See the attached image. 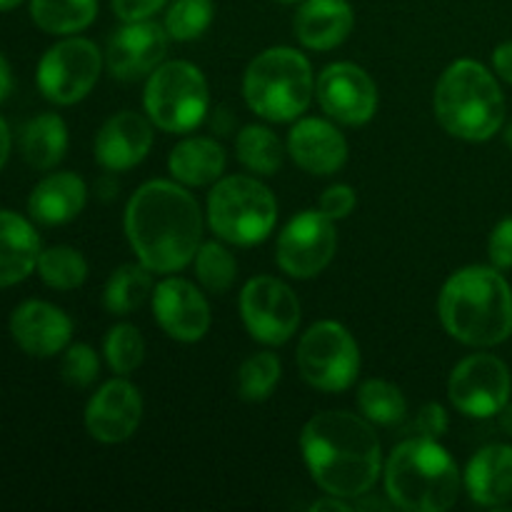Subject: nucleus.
I'll return each mask as SVG.
<instances>
[{
  "mask_svg": "<svg viewBox=\"0 0 512 512\" xmlns=\"http://www.w3.org/2000/svg\"><path fill=\"white\" fill-rule=\"evenodd\" d=\"M125 235L140 263L153 273L183 270L203 240L200 205L183 185L150 180L125 208Z\"/></svg>",
  "mask_w": 512,
  "mask_h": 512,
  "instance_id": "obj_1",
  "label": "nucleus"
},
{
  "mask_svg": "<svg viewBox=\"0 0 512 512\" xmlns=\"http://www.w3.org/2000/svg\"><path fill=\"white\" fill-rule=\"evenodd\" d=\"M300 450L318 488L343 500L370 493L383 468L380 440L370 420L345 410L313 415L300 435Z\"/></svg>",
  "mask_w": 512,
  "mask_h": 512,
  "instance_id": "obj_2",
  "label": "nucleus"
},
{
  "mask_svg": "<svg viewBox=\"0 0 512 512\" xmlns=\"http://www.w3.org/2000/svg\"><path fill=\"white\" fill-rule=\"evenodd\" d=\"M438 313L450 338L493 348L512 335V290L495 265H470L443 285Z\"/></svg>",
  "mask_w": 512,
  "mask_h": 512,
  "instance_id": "obj_3",
  "label": "nucleus"
},
{
  "mask_svg": "<svg viewBox=\"0 0 512 512\" xmlns=\"http://www.w3.org/2000/svg\"><path fill=\"white\" fill-rule=\"evenodd\" d=\"M385 490L405 512H445L460 493V470L438 440L410 438L395 445L385 465Z\"/></svg>",
  "mask_w": 512,
  "mask_h": 512,
  "instance_id": "obj_4",
  "label": "nucleus"
},
{
  "mask_svg": "<svg viewBox=\"0 0 512 512\" xmlns=\"http://www.w3.org/2000/svg\"><path fill=\"white\" fill-rule=\"evenodd\" d=\"M433 108L445 133L468 143L490 140L505 123L503 90L478 60H455L440 75Z\"/></svg>",
  "mask_w": 512,
  "mask_h": 512,
  "instance_id": "obj_5",
  "label": "nucleus"
},
{
  "mask_svg": "<svg viewBox=\"0 0 512 512\" xmlns=\"http://www.w3.org/2000/svg\"><path fill=\"white\" fill-rule=\"evenodd\" d=\"M315 93L310 60L295 48H268L248 65L243 78L245 103L270 123H290L308 110Z\"/></svg>",
  "mask_w": 512,
  "mask_h": 512,
  "instance_id": "obj_6",
  "label": "nucleus"
},
{
  "mask_svg": "<svg viewBox=\"0 0 512 512\" xmlns=\"http://www.w3.org/2000/svg\"><path fill=\"white\" fill-rule=\"evenodd\" d=\"M278 203L260 180L230 175L218 180L208 195V223L220 240L258 245L273 233Z\"/></svg>",
  "mask_w": 512,
  "mask_h": 512,
  "instance_id": "obj_7",
  "label": "nucleus"
},
{
  "mask_svg": "<svg viewBox=\"0 0 512 512\" xmlns=\"http://www.w3.org/2000/svg\"><path fill=\"white\" fill-rule=\"evenodd\" d=\"M145 113L165 133H190L205 120L210 90L203 70L188 60H170L150 73L145 85Z\"/></svg>",
  "mask_w": 512,
  "mask_h": 512,
  "instance_id": "obj_8",
  "label": "nucleus"
},
{
  "mask_svg": "<svg viewBox=\"0 0 512 512\" xmlns=\"http://www.w3.org/2000/svg\"><path fill=\"white\" fill-rule=\"evenodd\" d=\"M298 368L313 388L343 393L360 373V348L345 325L320 320L300 338Z\"/></svg>",
  "mask_w": 512,
  "mask_h": 512,
  "instance_id": "obj_9",
  "label": "nucleus"
},
{
  "mask_svg": "<svg viewBox=\"0 0 512 512\" xmlns=\"http://www.w3.org/2000/svg\"><path fill=\"white\" fill-rule=\"evenodd\" d=\"M103 68L100 50L93 40L65 38L40 58L35 83L55 105H73L95 88Z\"/></svg>",
  "mask_w": 512,
  "mask_h": 512,
  "instance_id": "obj_10",
  "label": "nucleus"
},
{
  "mask_svg": "<svg viewBox=\"0 0 512 512\" xmlns=\"http://www.w3.org/2000/svg\"><path fill=\"white\" fill-rule=\"evenodd\" d=\"M240 315L258 343L283 345L300 325V300L283 280L258 275L240 293Z\"/></svg>",
  "mask_w": 512,
  "mask_h": 512,
  "instance_id": "obj_11",
  "label": "nucleus"
},
{
  "mask_svg": "<svg viewBox=\"0 0 512 512\" xmlns=\"http://www.w3.org/2000/svg\"><path fill=\"white\" fill-rule=\"evenodd\" d=\"M338 250V233L328 215L303 210L280 233L275 260L290 278L308 280L323 273Z\"/></svg>",
  "mask_w": 512,
  "mask_h": 512,
  "instance_id": "obj_12",
  "label": "nucleus"
},
{
  "mask_svg": "<svg viewBox=\"0 0 512 512\" xmlns=\"http://www.w3.org/2000/svg\"><path fill=\"white\" fill-rule=\"evenodd\" d=\"M510 390L508 365L488 353H475L460 360L448 383L450 403L468 418L498 415L508 405Z\"/></svg>",
  "mask_w": 512,
  "mask_h": 512,
  "instance_id": "obj_13",
  "label": "nucleus"
},
{
  "mask_svg": "<svg viewBox=\"0 0 512 512\" xmlns=\"http://www.w3.org/2000/svg\"><path fill=\"white\" fill-rule=\"evenodd\" d=\"M318 103L343 125H365L378 110V88L360 65L333 63L320 73Z\"/></svg>",
  "mask_w": 512,
  "mask_h": 512,
  "instance_id": "obj_14",
  "label": "nucleus"
},
{
  "mask_svg": "<svg viewBox=\"0 0 512 512\" xmlns=\"http://www.w3.org/2000/svg\"><path fill=\"white\" fill-rule=\"evenodd\" d=\"M168 30L153 20H135L115 30L108 40V70L113 78L133 83L153 73L168 55Z\"/></svg>",
  "mask_w": 512,
  "mask_h": 512,
  "instance_id": "obj_15",
  "label": "nucleus"
},
{
  "mask_svg": "<svg viewBox=\"0 0 512 512\" xmlns=\"http://www.w3.org/2000/svg\"><path fill=\"white\" fill-rule=\"evenodd\" d=\"M155 323L173 340L198 343L210 328V305L190 280L168 278L153 288Z\"/></svg>",
  "mask_w": 512,
  "mask_h": 512,
  "instance_id": "obj_16",
  "label": "nucleus"
},
{
  "mask_svg": "<svg viewBox=\"0 0 512 512\" xmlns=\"http://www.w3.org/2000/svg\"><path fill=\"white\" fill-rule=\"evenodd\" d=\"M143 420V398L123 378L108 380L85 408V428L98 443L115 445L128 440Z\"/></svg>",
  "mask_w": 512,
  "mask_h": 512,
  "instance_id": "obj_17",
  "label": "nucleus"
},
{
  "mask_svg": "<svg viewBox=\"0 0 512 512\" xmlns=\"http://www.w3.org/2000/svg\"><path fill=\"white\" fill-rule=\"evenodd\" d=\"M10 335L30 358H53L70 345L73 323L53 303L25 300L10 315Z\"/></svg>",
  "mask_w": 512,
  "mask_h": 512,
  "instance_id": "obj_18",
  "label": "nucleus"
},
{
  "mask_svg": "<svg viewBox=\"0 0 512 512\" xmlns=\"http://www.w3.org/2000/svg\"><path fill=\"white\" fill-rule=\"evenodd\" d=\"M150 148H153V125L133 110L115 113L95 135V160L113 173H123L143 163Z\"/></svg>",
  "mask_w": 512,
  "mask_h": 512,
  "instance_id": "obj_19",
  "label": "nucleus"
},
{
  "mask_svg": "<svg viewBox=\"0 0 512 512\" xmlns=\"http://www.w3.org/2000/svg\"><path fill=\"white\" fill-rule=\"evenodd\" d=\"M288 153L310 175H333L348 160V140L328 120L303 118L288 135Z\"/></svg>",
  "mask_w": 512,
  "mask_h": 512,
  "instance_id": "obj_20",
  "label": "nucleus"
},
{
  "mask_svg": "<svg viewBox=\"0 0 512 512\" xmlns=\"http://www.w3.org/2000/svg\"><path fill=\"white\" fill-rule=\"evenodd\" d=\"M295 38L310 50H333L353 33L355 13L348 0H303L295 13Z\"/></svg>",
  "mask_w": 512,
  "mask_h": 512,
  "instance_id": "obj_21",
  "label": "nucleus"
},
{
  "mask_svg": "<svg viewBox=\"0 0 512 512\" xmlns=\"http://www.w3.org/2000/svg\"><path fill=\"white\" fill-rule=\"evenodd\" d=\"M470 498L483 508H503L512 500V448L488 445L470 460L465 470Z\"/></svg>",
  "mask_w": 512,
  "mask_h": 512,
  "instance_id": "obj_22",
  "label": "nucleus"
},
{
  "mask_svg": "<svg viewBox=\"0 0 512 512\" xmlns=\"http://www.w3.org/2000/svg\"><path fill=\"white\" fill-rule=\"evenodd\" d=\"M88 188L75 173H53L40 180L28 198V213L40 225H65L80 215Z\"/></svg>",
  "mask_w": 512,
  "mask_h": 512,
  "instance_id": "obj_23",
  "label": "nucleus"
},
{
  "mask_svg": "<svg viewBox=\"0 0 512 512\" xmlns=\"http://www.w3.org/2000/svg\"><path fill=\"white\" fill-rule=\"evenodd\" d=\"M40 238L13 210H0V288L18 285L38 268Z\"/></svg>",
  "mask_w": 512,
  "mask_h": 512,
  "instance_id": "obj_24",
  "label": "nucleus"
},
{
  "mask_svg": "<svg viewBox=\"0 0 512 512\" xmlns=\"http://www.w3.org/2000/svg\"><path fill=\"white\" fill-rule=\"evenodd\" d=\"M168 168L180 185L203 188L223 175L225 150L210 138H185L170 150Z\"/></svg>",
  "mask_w": 512,
  "mask_h": 512,
  "instance_id": "obj_25",
  "label": "nucleus"
},
{
  "mask_svg": "<svg viewBox=\"0 0 512 512\" xmlns=\"http://www.w3.org/2000/svg\"><path fill=\"white\" fill-rule=\"evenodd\" d=\"M65 150H68V128L60 115L40 113L23 125L20 153L30 168H55L65 158Z\"/></svg>",
  "mask_w": 512,
  "mask_h": 512,
  "instance_id": "obj_26",
  "label": "nucleus"
},
{
  "mask_svg": "<svg viewBox=\"0 0 512 512\" xmlns=\"http://www.w3.org/2000/svg\"><path fill=\"white\" fill-rule=\"evenodd\" d=\"M98 15V0H30V18L50 35H73Z\"/></svg>",
  "mask_w": 512,
  "mask_h": 512,
  "instance_id": "obj_27",
  "label": "nucleus"
},
{
  "mask_svg": "<svg viewBox=\"0 0 512 512\" xmlns=\"http://www.w3.org/2000/svg\"><path fill=\"white\" fill-rule=\"evenodd\" d=\"M153 270L145 268L143 263H125L110 275L105 285L103 303L108 313L130 315L153 295Z\"/></svg>",
  "mask_w": 512,
  "mask_h": 512,
  "instance_id": "obj_28",
  "label": "nucleus"
},
{
  "mask_svg": "<svg viewBox=\"0 0 512 512\" xmlns=\"http://www.w3.org/2000/svg\"><path fill=\"white\" fill-rule=\"evenodd\" d=\"M235 153L250 173L258 175H275L285 158L280 138L265 125H245L235 140Z\"/></svg>",
  "mask_w": 512,
  "mask_h": 512,
  "instance_id": "obj_29",
  "label": "nucleus"
},
{
  "mask_svg": "<svg viewBox=\"0 0 512 512\" xmlns=\"http://www.w3.org/2000/svg\"><path fill=\"white\" fill-rule=\"evenodd\" d=\"M35 270L40 280L53 290H75L88 278V263L83 253L70 245H53L48 250H40Z\"/></svg>",
  "mask_w": 512,
  "mask_h": 512,
  "instance_id": "obj_30",
  "label": "nucleus"
},
{
  "mask_svg": "<svg viewBox=\"0 0 512 512\" xmlns=\"http://www.w3.org/2000/svg\"><path fill=\"white\" fill-rule=\"evenodd\" d=\"M358 405L365 420L375 425H398L408 413V400L398 385L388 380H365L358 390Z\"/></svg>",
  "mask_w": 512,
  "mask_h": 512,
  "instance_id": "obj_31",
  "label": "nucleus"
},
{
  "mask_svg": "<svg viewBox=\"0 0 512 512\" xmlns=\"http://www.w3.org/2000/svg\"><path fill=\"white\" fill-rule=\"evenodd\" d=\"M195 275L208 293H228L238 278V260L225 245L203 243L195 253Z\"/></svg>",
  "mask_w": 512,
  "mask_h": 512,
  "instance_id": "obj_32",
  "label": "nucleus"
},
{
  "mask_svg": "<svg viewBox=\"0 0 512 512\" xmlns=\"http://www.w3.org/2000/svg\"><path fill=\"white\" fill-rule=\"evenodd\" d=\"M280 380V360L278 355L265 350V353H255L240 365L238 370V393L243 400L250 403H260V400L270 398Z\"/></svg>",
  "mask_w": 512,
  "mask_h": 512,
  "instance_id": "obj_33",
  "label": "nucleus"
},
{
  "mask_svg": "<svg viewBox=\"0 0 512 512\" xmlns=\"http://www.w3.org/2000/svg\"><path fill=\"white\" fill-rule=\"evenodd\" d=\"M215 15L213 0H173L165 13V30L173 40L188 43L210 28Z\"/></svg>",
  "mask_w": 512,
  "mask_h": 512,
  "instance_id": "obj_34",
  "label": "nucleus"
},
{
  "mask_svg": "<svg viewBox=\"0 0 512 512\" xmlns=\"http://www.w3.org/2000/svg\"><path fill=\"white\" fill-rule=\"evenodd\" d=\"M105 358L113 373L130 375L140 368L145 358V340L135 325L120 323L105 335Z\"/></svg>",
  "mask_w": 512,
  "mask_h": 512,
  "instance_id": "obj_35",
  "label": "nucleus"
},
{
  "mask_svg": "<svg viewBox=\"0 0 512 512\" xmlns=\"http://www.w3.org/2000/svg\"><path fill=\"white\" fill-rule=\"evenodd\" d=\"M100 373V360L90 345L75 343L65 348L63 363H60V375L70 388H88L95 383Z\"/></svg>",
  "mask_w": 512,
  "mask_h": 512,
  "instance_id": "obj_36",
  "label": "nucleus"
},
{
  "mask_svg": "<svg viewBox=\"0 0 512 512\" xmlns=\"http://www.w3.org/2000/svg\"><path fill=\"white\" fill-rule=\"evenodd\" d=\"M355 203H358V198H355V190L350 188V185L338 183V185H330V188L320 195L318 210L323 215H328L330 220H343L353 213Z\"/></svg>",
  "mask_w": 512,
  "mask_h": 512,
  "instance_id": "obj_37",
  "label": "nucleus"
},
{
  "mask_svg": "<svg viewBox=\"0 0 512 512\" xmlns=\"http://www.w3.org/2000/svg\"><path fill=\"white\" fill-rule=\"evenodd\" d=\"M450 428L448 413H445L443 405L438 403H428L423 405V410L415 418V433L418 438H428V440H440Z\"/></svg>",
  "mask_w": 512,
  "mask_h": 512,
  "instance_id": "obj_38",
  "label": "nucleus"
},
{
  "mask_svg": "<svg viewBox=\"0 0 512 512\" xmlns=\"http://www.w3.org/2000/svg\"><path fill=\"white\" fill-rule=\"evenodd\" d=\"M488 255L495 268H512V215L495 225L488 243Z\"/></svg>",
  "mask_w": 512,
  "mask_h": 512,
  "instance_id": "obj_39",
  "label": "nucleus"
},
{
  "mask_svg": "<svg viewBox=\"0 0 512 512\" xmlns=\"http://www.w3.org/2000/svg\"><path fill=\"white\" fill-rule=\"evenodd\" d=\"M110 3L123 23H135V20L153 18L168 0H110Z\"/></svg>",
  "mask_w": 512,
  "mask_h": 512,
  "instance_id": "obj_40",
  "label": "nucleus"
},
{
  "mask_svg": "<svg viewBox=\"0 0 512 512\" xmlns=\"http://www.w3.org/2000/svg\"><path fill=\"white\" fill-rule=\"evenodd\" d=\"M493 68L500 78L508 80V83L512 85V43H503L495 48Z\"/></svg>",
  "mask_w": 512,
  "mask_h": 512,
  "instance_id": "obj_41",
  "label": "nucleus"
},
{
  "mask_svg": "<svg viewBox=\"0 0 512 512\" xmlns=\"http://www.w3.org/2000/svg\"><path fill=\"white\" fill-rule=\"evenodd\" d=\"M10 90H13V75H10L8 60H5L3 55H0V103H3V100L8 98Z\"/></svg>",
  "mask_w": 512,
  "mask_h": 512,
  "instance_id": "obj_42",
  "label": "nucleus"
},
{
  "mask_svg": "<svg viewBox=\"0 0 512 512\" xmlns=\"http://www.w3.org/2000/svg\"><path fill=\"white\" fill-rule=\"evenodd\" d=\"M8 155H10V128L3 118H0V170L3 165L8 163Z\"/></svg>",
  "mask_w": 512,
  "mask_h": 512,
  "instance_id": "obj_43",
  "label": "nucleus"
},
{
  "mask_svg": "<svg viewBox=\"0 0 512 512\" xmlns=\"http://www.w3.org/2000/svg\"><path fill=\"white\" fill-rule=\"evenodd\" d=\"M313 512H320V510H338V512H348L353 510L350 505L343 503V498H335V495H330V500H318V503L310 508Z\"/></svg>",
  "mask_w": 512,
  "mask_h": 512,
  "instance_id": "obj_44",
  "label": "nucleus"
},
{
  "mask_svg": "<svg viewBox=\"0 0 512 512\" xmlns=\"http://www.w3.org/2000/svg\"><path fill=\"white\" fill-rule=\"evenodd\" d=\"M498 423H500V430H503L505 435H510V438H512V403H508L503 410H500Z\"/></svg>",
  "mask_w": 512,
  "mask_h": 512,
  "instance_id": "obj_45",
  "label": "nucleus"
},
{
  "mask_svg": "<svg viewBox=\"0 0 512 512\" xmlns=\"http://www.w3.org/2000/svg\"><path fill=\"white\" fill-rule=\"evenodd\" d=\"M20 3H23V0H0V13H5V10L18 8Z\"/></svg>",
  "mask_w": 512,
  "mask_h": 512,
  "instance_id": "obj_46",
  "label": "nucleus"
},
{
  "mask_svg": "<svg viewBox=\"0 0 512 512\" xmlns=\"http://www.w3.org/2000/svg\"><path fill=\"white\" fill-rule=\"evenodd\" d=\"M505 143H508L512 148V123L508 125V130H505Z\"/></svg>",
  "mask_w": 512,
  "mask_h": 512,
  "instance_id": "obj_47",
  "label": "nucleus"
},
{
  "mask_svg": "<svg viewBox=\"0 0 512 512\" xmlns=\"http://www.w3.org/2000/svg\"><path fill=\"white\" fill-rule=\"evenodd\" d=\"M278 3H283V5H293V3H303V0H278Z\"/></svg>",
  "mask_w": 512,
  "mask_h": 512,
  "instance_id": "obj_48",
  "label": "nucleus"
}]
</instances>
